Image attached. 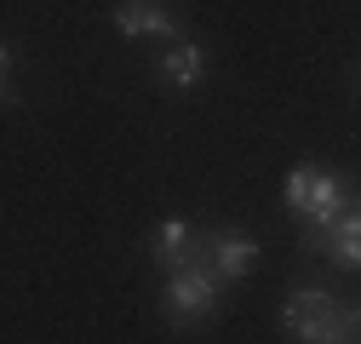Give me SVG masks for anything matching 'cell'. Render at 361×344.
<instances>
[{
	"instance_id": "obj_3",
	"label": "cell",
	"mask_w": 361,
	"mask_h": 344,
	"mask_svg": "<svg viewBox=\"0 0 361 344\" xmlns=\"http://www.w3.org/2000/svg\"><path fill=\"white\" fill-rule=\"evenodd\" d=\"M281 201H287V212H298L304 224H327V219H338L355 195H350V184L338 178L333 166L298 161V166L287 172V184H281Z\"/></svg>"
},
{
	"instance_id": "obj_9",
	"label": "cell",
	"mask_w": 361,
	"mask_h": 344,
	"mask_svg": "<svg viewBox=\"0 0 361 344\" xmlns=\"http://www.w3.org/2000/svg\"><path fill=\"white\" fill-rule=\"evenodd\" d=\"M12 69H18L12 47H0V104H18V86H12Z\"/></svg>"
},
{
	"instance_id": "obj_1",
	"label": "cell",
	"mask_w": 361,
	"mask_h": 344,
	"mask_svg": "<svg viewBox=\"0 0 361 344\" xmlns=\"http://www.w3.org/2000/svg\"><path fill=\"white\" fill-rule=\"evenodd\" d=\"M161 276H166L161 310H166V321H172L178 333H201V327H212V321H218L224 281L207 270V258H201V247H195V241H190V252L178 258V264H161Z\"/></svg>"
},
{
	"instance_id": "obj_5",
	"label": "cell",
	"mask_w": 361,
	"mask_h": 344,
	"mask_svg": "<svg viewBox=\"0 0 361 344\" xmlns=\"http://www.w3.org/2000/svg\"><path fill=\"white\" fill-rule=\"evenodd\" d=\"M304 252L355 270L361 264V219H355V201L338 212V219H327V224H304Z\"/></svg>"
},
{
	"instance_id": "obj_2",
	"label": "cell",
	"mask_w": 361,
	"mask_h": 344,
	"mask_svg": "<svg viewBox=\"0 0 361 344\" xmlns=\"http://www.w3.org/2000/svg\"><path fill=\"white\" fill-rule=\"evenodd\" d=\"M281 327L298 344H355V305L327 287H298L281 305Z\"/></svg>"
},
{
	"instance_id": "obj_6",
	"label": "cell",
	"mask_w": 361,
	"mask_h": 344,
	"mask_svg": "<svg viewBox=\"0 0 361 344\" xmlns=\"http://www.w3.org/2000/svg\"><path fill=\"white\" fill-rule=\"evenodd\" d=\"M115 29L126 40H184L178 12L161 0H115Z\"/></svg>"
},
{
	"instance_id": "obj_4",
	"label": "cell",
	"mask_w": 361,
	"mask_h": 344,
	"mask_svg": "<svg viewBox=\"0 0 361 344\" xmlns=\"http://www.w3.org/2000/svg\"><path fill=\"white\" fill-rule=\"evenodd\" d=\"M195 247L207 258V270L224 281V287H235L258 270V241L252 235H235V230H195Z\"/></svg>"
},
{
	"instance_id": "obj_8",
	"label": "cell",
	"mask_w": 361,
	"mask_h": 344,
	"mask_svg": "<svg viewBox=\"0 0 361 344\" xmlns=\"http://www.w3.org/2000/svg\"><path fill=\"white\" fill-rule=\"evenodd\" d=\"M190 241H195L190 219H161V230L149 235V258H155V264H178V258L190 252Z\"/></svg>"
},
{
	"instance_id": "obj_7",
	"label": "cell",
	"mask_w": 361,
	"mask_h": 344,
	"mask_svg": "<svg viewBox=\"0 0 361 344\" xmlns=\"http://www.w3.org/2000/svg\"><path fill=\"white\" fill-rule=\"evenodd\" d=\"M161 75L172 92H195V86L207 80V52H201V40H172L166 58H161Z\"/></svg>"
}]
</instances>
